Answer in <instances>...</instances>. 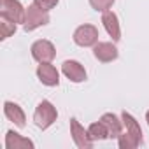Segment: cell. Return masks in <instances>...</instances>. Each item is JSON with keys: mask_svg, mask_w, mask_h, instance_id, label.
<instances>
[{"mask_svg": "<svg viewBox=\"0 0 149 149\" xmlns=\"http://www.w3.org/2000/svg\"><path fill=\"white\" fill-rule=\"evenodd\" d=\"M74 42L81 47H91L98 42V28L93 25H81L74 32Z\"/></svg>", "mask_w": 149, "mask_h": 149, "instance_id": "cell-4", "label": "cell"}, {"mask_svg": "<svg viewBox=\"0 0 149 149\" xmlns=\"http://www.w3.org/2000/svg\"><path fill=\"white\" fill-rule=\"evenodd\" d=\"M100 121H102L104 126L107 128L109 139H118V137L123 133V121H121L116 114H112V112H105V114L100 118Z\"/></svg>", "mask_w": 149, "mask_h": 149, "instance_id": "cell-12", "label": "cell"}, {"mask_svg": "<svg viewBox=\"0 0 149 149\" xmlns=\"http://www.w3.org/2000/svg\"><path fill=\"white\" fill-rule=\"evenodd\" d=\"M49 23V14L47 11H42L40 7H37L35 4L28 6L25 11V19H23V30L25 32H33L44 25Z\"/></svg>", "mask_w": 149, "mask_h": 149, "instance_id": "cell-2", "label": "cell"}, {"mask_svg": "<svg viewBox=\"0 0 149 149\" xmlns=\"http://www.w3.org/2000/svg\"><path fill=\"white\" fill-rule=\"evenodd\" d=\"M25 11L26 9L18 0H0V16H4L14 23H23Z\"/></svg>", "mask_w": 149, "mask_h": 149, "instance_id": "cell-5", "label": "cell"}, {"mask_svg": "<svg viewBox=\"0 0 149 149\" xmlns=\"http://www.w3.org/2000/svg\"><path fill=\"white\" fill-rule=\"evenodd\" d=\"M32 51V58L39 63H51L56 56V49L53 46L51 40H46V39H39L32 44L30 47Z\"/></svg>", "mask_w": 149, "mask_h": 149, "instance_id": "cell-3", "label": "cell"}, {"mask_svg": "<svg viewBox=\"0 0 149 149\" xmlns=\"http://www.w3.org/2000/svg\"><path fill=\"white\" fill-rule=\"evenodd\" d=\"M114 0H90V6L95 9V11H100V13H105L112 7Z\"/></svg>", "mask_w": 149, "mask_h": 149, "instance_id": "cell-18", "label": "cell"}, {"mask_svg": "<svg viewBox=\"0 0 149 149\" xmlns=\"http://www.w3.org/2000/svg\"><path fill=\"white\" fill-rule=\"evenodd\" d=\"M146 121H147V125H149V111L146 112Z\"/></svg>", "mask_w": 149, "mask_h": 149, "instance_id": "cell-20", "label": "cell"}, {"mask_svg": "<svg viewBox=\"0 0 149 149\" xmlns=\"http://www.w3.org/2000/svg\"><path fill=\"white\" fill-rule=\"evenodd\" d=\"M93 54L98 61L102 63H109V61H114L118 60L119 53H118V47L112 44V42H97L93 46Z\"/></svg>", "mask_w": 149, "mask_h": 149, "instance_id": "cell-9", "label": "cell"}, {"mask_svg": "<svg viewBox=\"0 0 149 149\" xmlns=\"http://www.w3.org/2000/svg\"><path fill=\"white\" fill-rule=\"evenodd\" d=\"M37 77L44 86H49V88L60 84V74L56 67H53L51 63H40L37 67Z\"/></svg>", "mask_w": 149, "mask_h": 149, "instance_id": "cell-8", "label": "cell"}, {"mask_svg": "<svg viewBox=\"0 0 149 149\" xmlns=\"http://www.w3.org/2000/svg\"><path fill=\"white\" fill-rule=\"evenodd\" d=\"M61 72H63V76L72 83H83L86 79L84 67L76 60H65L63 65H61Z\"/></svg>", "mask_w": 149, "mask_h": 149, "instance_id": "cell-7", "label": "cell"}, {"mask_svg": "<svg viewBox=\"0 0 149 149\" xmlns=\"http://www.w3.org/2000/svg\"><path fill=\"white\" fill-rule=\"evenodd\" d=\"M121 121H123V128H125V132L130 133L132 137H135V139L142 144V130H140V125L137 123V119H135L130 112L123 111V112H121Z\"/></svg>", "mask_w": 149, "mask_h": 149, "instance_id": "cell-14", "label": "cell"}, {"mask_svg": "<svg viewBox=\"0 0 149 149\" xmlns=\"http://www.w3.org/2000/svg\"><path fill=\"white\" fill-rule=\"evenodd\" d=\"M4 114L9 121H13L18 128H25L26 125V118H25V112L23 109L14 104V102H4Z\"/></svg>", "mask_w": 149, "mask_h": 149, "instance_id": "cell-11", "label": "cell"}, {"mask_svg": "<svg viewBox=\"0 0 149 149\" xmlns=\"http://www.w3.org/2000/svg\"><path fill=\"white\" fill-rule=\"evenodd\" d=\"M14 32H16V23L14 21H11V19H7V18H0V39L2 40H6V39H9L11 35H14Z\"/></svg>", "mask_w": 149, "mask_h": 149, "instance_id": "cell-16", "label": "cell"}, {"mask_svg": "<svg viewBox=\"0 0 149 149\" xmlns=\"http://www.w3.org/2000/svg\"><path fill=\"white\" fill-rule=\"evenodd\" d=\"M58 2L60 0H33V4L37 6V7H40L42 11H51V9H54L56 6H58Z\"/></svg>", "mask_w": 149, "mask_h": 149, "instance_id": "cell-19", "label": "cell"}, {"mask_svg": "<svg viewBox=\"0 0 149 149\" xmlns=\"http://www.w3.org/2000/svg\"><path fill=\"white\" fill-rule=\"evenodd\" d=\"M102 23H104V28L109 33V37H112V40L118 42L121 39V28H119V19H118L116 13H112V11L102 13Z\"/></svg>", "mask_w": 149, "mask_h": 149, "instance_id": "cell-10", "label": "cell"}, {"mask_svg": "<svg viewBox=\"0 0 149 149\" xmlns=\"http://www.w3.org/2000/svg\"><path fill=\"white\" fill-rule=\"evenodd\" d=\"M6 147L7 149H33V142L30 139L21 137L14 130H9L6 135Z\"/></svg>", "mask_w": 149, "mask_h": 149, "instance_id": "cell-13", "label": "cell"}, {"mask_svg": "<svg viewBox=\"0 0 149 149\" xmlns=\"http://www.w3.org/2000/svg\"><path fill=\"white\" fill-rule=\"evenodd\" d=\"M88 133H90V137H91V140H93V142H95V140L109 139L107 128L104 126V123H102V121H98V123H91V125L88 126Z\"/></svg>", "mask_w": 149, "mask_h": 149, "instance_id": "cell-15", "label": "cell"}, {"mask_svg": "<svg viewBox=\"0 0 149 149\" xmlns=\"http://www.w3.org/2000/svg\"><path fill=\"white\" fill-rule=\"evenodd\" d=\"M58 118V112H56V107L49 102V100H42L37 107H35V112H33V121H35V126L40 128V130H46L49 128Z\"/></svg>", "mask_w": 149, "mask_h": 149, "instance_id": "cell-1", "label": "cell"}, {"mask_svg": "<svg viewBox=\"0 0 149 149\" xmlns=\"http://www.w3.org/2000/svg\"><path fill=\"white\" fill-rule=\"evenodd\" d=\"M70 135H72L74 144L79 149H91L93 140H91L88 130H84V126H81L76 118H70Z\"/></svg>", "mask_w": 149, "mask_h": 149, "instance_id": "cell-6", "label": "cell"}, {"mask_svg": "<svg viewBox=\"0 0 149 149\" xmlns=\"http://www.w3.org/2000/svg\"><path fill=\"white\" fill-rule=\"evenodd\" d=\"M118 144H119L121 149H135V147L140 146V142H139L135 137H132L130 133H126L125 130H123V133L118 137Z\"/></svg>", "mask_w": 149, "mask_h": 149, "instance_id": "cell-17", "label": "cell"}]
</instances>
